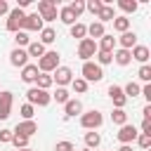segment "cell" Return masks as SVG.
<instances>
[{"label":"cell","mask_w":151,"mask_h":151,"mask_svg":"<svg viewBox=\"0 0 151 151\" xmlns=\"http://www.w3.org/2000/svg\"><path fill=\"white\" fill-rule=\"evenodd\" d=\"M71 90H73L76 94H85V92H87V83H85L83 78H73V80H71Z\"/></svg>","instance_id":"34"},{"label":"cell","mask_w":151,"mask_h":151,"mask_svg":"<svg viewBox=\"0 0 151 151\" xmlns=\"http://www.w3.org/2000/svg\"><path fill=\"white\" fill-rule=\"evenodd\" d=\"M101 7H104V2H101V0H87V2H85V9H87V12H92L94 17L99 14V9H101Z\"/></svg>","instance_id":"41"},{"label":"cell","mask_w":151,"mask_h":151,"mask_svg":"<svg viewBox=\"0 0 151 151\" xmlns=\"http://www.w3.org/2000/svg\"><path fill=\"white\" fill-rule=\"evenodd\" d=\"M19 113H21V118H24V120H33V113H35V106H31V104L26 101V104H21V109H19Z\"/></svg>","instance_id":"40"},{"label":"cell","mask_w":151,"mask_h":151,"mask_svg":"<svg viewBox=\"0 0 151 151\" xmlns=\"http://www.w3.org/2000/svg\"><path fill=\"white\" fill-rule=\"evenodd\" d=\"M139 134H151V118H144L142 120V132Z\"/></svg>","instance_id":"45"},{"label":"cell","mask_w":151,"mask_h":151,"mask_svg":"<svg viewBox=\"0 0 151 151\" xmlns=\"http://www.w3.org/2000/svg\"><path fill=\"white\" fill-rule=\"evenodd\" d=\"M12 144L17 146V151L19 149H28V137H24L19 132H12Z\"/></svg>","instance_id":"36"},{"label":"cell","mask_w":151,"mask_h":151,"mask_svg":"<svg viewBox=\"0 0 151 151\" xmlns=\"http://www.w3.org/2000/svg\"><path fill=\"white\" fill-rule=\"evenodd\" d=\"M137 144L142 149H149L151 146V134H137Z\"/></svg>","instance_id":"42"},{"label":"cell","mask_w":151,"mask_h":151,"mask_svg":"<svg viewBox=\"0 0 151 151\" xmlns=\"http://www.w3.org/2000/svg\"><path fill=\"white\" fill-rule=\"evenodd\" d=\"M19 151H33V149H31V146H28V149H19Z\"/></svg>","instance_id":"50"},{"label":"cell","mask_w":151,"mask_h":151,"mask_svg":"<svg viewBox=\"0 0 151 151\" xmlns=\"http://www.w3.org/2000/svg\"><path fill=\"white\" fill-rule=\"evenodd\" d=\"M26 99H28L31 106H47V104L52 101L50 92H47V90H40V87H31V90L26 92Z\"/></svg>","instance_id":"3"},{"label":"cell","mask_w":151,"mask_h":151,"mask_svg":"<svg viewBox=\"0 0 151 151\" xmlns=\"http://www.w3.org/2000/svg\"><path fill=\"white\" fill-rule=\"evenodd\" d=\"M38 17L45 21H54L57 19V0H40L38 2Z\"/></svg>","instance_id":"4"},{"label":"cell","mask_w":151,"mask_h":151,"mask_svg":"<svg viewBox=\"0 0 151 151\" xmlns=\"http://www.w3.org/2000/svg\"><path fill=\"white\" fill-rule=\"evenodd\" d=\"M113 61H116L118 66H127V64L132 61V57H130V50H123V47L113 50Z\"/></svg>","instance_id":"21"},{"label":"cell","mask_w":151,"mask_h":151,"mask_svg":"<svg viewBox=\"0 0 151 151\" xmlns=\"http://www.w3.org/2000/svg\"><path fill=\"white\" fill-rule=\"evenodd\" d=\"M118 151H132V146H130V144H123V146H120Z\"/></svg>","instance_id":"49"},{"label":"cell","mask_w":151,"mask_h":151,"mask_svg":"<svg viewBox=\"0 0 151 151\" xmlns=\"http://www.w3.org/2000/svg\"><path fill=\"white\" fill-rule=\"evenodd\" d=\"M137 78H139L144 85H146V83H151V66H149V64H142V66H139V71H137Z\"/></svg>","instance_id":"33"},{"label":"cell","mask_w":151,"mask_h":151,"mask_svg":"<svg viewBox=\"0 0 151 151\" xmlns=\"http://www.w3.org/2000/svg\"><path fill=\"white\" fill-rule=\"evenodd\" d=\"M94 57H97V61H94V64H99V66H106V64H111V61H113V52H99V50H97V54H94Z\"/></svg>","instance_id":"39"},{"label":"cell","mask_w":151,"mask_h":151,"mask_svg":"<svg viewBox=\"0 0 151 151\" xmlns=\"http://www.w3.org/2000/svg\"><path fill=\"white\" fill-rule=\"evenodd\" d=\"M12 104H14V94L2 90L0 92V120H7L12 116Z\"/></svg>","instance_id":"9"},{"label":"cell","mask_w":151,"mask_h":151,"mask_svg":"<svg viewBox=\"0 0 151 151\" xmlns=\"http://www.w3.org/2000/svg\"><path fill=\"white\" fill-rule=\"evenodd\" d=\"M142 116H144V118H151V104H146V106L142 109Z\"/></svg>","instance_id":"48"},{"label":"cell","mask_w":151,"mask_h":151,"mask_svg":"<svg viewBox=\"0 0 151 151\" xmlns=\"http://www.w3.org/2000/svg\"><path fill=\"white\" fill-rule=\"evenodd\" d=\"M101 123H104V116L94 109L87 111V113H80V125L85 130H97V127H101Z\"/></svg>","instance_id":"6"},{"label":"cell","mask_w":151,"mask_h":151,"mask_svg":"<svg viewBox=\"0 0 151 151\" xmlns=\"http://www.w3.org/2000/svg\"><path fill=\"white\" fill-rule=\"evenodd\" d=\"M94 54H97V42L90 40V38H83V40L78 42V57H80L83 61H90Z\"/></svg>","instance_id":"7"},{"label":"cell","mask_w":151,"mask_h":151,"mask_svg":"<svg viewBox=\"0 0 151 151\" xmlns=\"http://www.w3.org/2000/svg\"><path fill=\"white\" fill-rule=\"evenodd\" d=\"M24 19H26V12L19 9V7H14V9H9V14H7V24H5V28L12 31V33H17V31H21Z\"/></svg>","instance_id":"5"},{"label":"cell","mask_w":151,"mask_h":151,"mask_svg":"<svg viewBox=\"0 0 151 151\" xmlns=\"http://www.w3.org/2000/svg\"><path fill=\"white\" fill-rule=\"evenodd\" d=\"M0 142H12V130H0Z\"/></svg>","instance_id":"46"},{"label":"cell","mask_w":151,"mask_h":151,"mask_svg":"<svg viewBox=\"0 0 151 151\" xmlns=\"http://www.w3.org/2000/svg\"><path fill=\"white\" fill-rule=\"evenodd\" d=\"M109 97H111V101H113L116 109H125L127 97L123 94V87H120V85H111V87H109Z\"/></svg>","instance_id":"12"},{"label":"cell","mask_w":151,"mask_h":151,"mask_svg":"<svg viewBox=\"0 0 151 151\" xmlns=\"http://www.w3.org/2000/svg\"><path fill=\"white\" fill-rule=\"evenodd\" d=\"M80 151H90V149H80Z\"/></svg>","instance_id":"51"},{"label":"cell","mask_w":151,"mask_h":151,"mask_svg":"<svg viewBox=\"0 0 151 151\" xmlns=\"http://www.w3.org/2000/svg\"><path fill=\"white\" fill-rule=\"evenodd\" d=\"M0 92H2V90H0Z\"/></svg>","instance_id":"52"},{"label":"cell","mask_w":151,"mask_h":151,"mask_svg":"<svg viewBox=\"0 0 151 151\" xmlns=\"http://www.w3.org/2000/svg\"><path fill=\"white\" fill-rule=\"evenodd\" d=\"M50 97H52V99H54L57 104H66V101L71 99V97H68V90H66V87H57V90H54V94H50Z\"/></svg>","instance_id":"32"},{"label":"cell","mask_w":151,"mask_h":151,"mask_svg":"<svg viewBox=\"0 0 151 151\" xmlns=\"http://www.w3.org/2000/svg\"><path fill=\"white\" fill-rule=\"evenodd\" d=\"M0 14H9V5H7V0H0Z\"/></svg>","instance_id":"47"},{"label":"cell","mask_w":151,"mask_h":151,"mask_svg":"<svg viewBox=\"0 0 151 151\" xmlns=\"http://www.w3.org/2000/svg\"><path fill=\"white\" fill-rule=\"evenodd\" d=\"M59 19H61L66 26H73V24H76V17L71 14V9H68V7H61V9H59Z\"/></svg>","instance_id":"38"},{"label":"cell","mask_w":151,"mask_h":151,"mask_svg":"<svg viewBox=\"0 0 151 151\" xmlns=\"http://www.w3.org/2000/svg\"><path fill=\"white\" fill-rule=\"evenodd\" d=\"M80 73H83V80H85L87 85H90V83H99V80L104 78L101 66H99V64H94V61H83Z\"/></svg>","instance_id":"2"},{"label":"cell","mask_w":151,"mask_h":151,"mask_svg":"<svg viewBox=\"0 0 151 151\" xmlns=\"http://www.w3.org/2000/svg\"><path fill=\"white\" fill-rule=\"evenodd\" d=\"M137 134H139V130H137L134 125H130V123L120 125V130L116 132V137H118V142H120V144H130V142H134V139H137Z\"/></svg>","instance_id":"10"},{"label":"cell","mask_w":151,"mask_h":151,"mask_svg":"<svg viewBox=\"0 0 151 151\" xmlns=\"http://www.w3.org/2000/svg\"><path fill=\"white\" fill-rule=\"evenodd\" d=\"M68 9H71V14H73V17L78 19V17H80V14L85 12V0H73V2L68 5Z\"/></svg>","instance_id":"37"},{"label":"cell","mask_w":151,"mask_h":151,"mask_svg":"<svg viewBox=\"0 0 151 151\" xmlns=\"http://www.w3.org/2000/svg\"><path fill=\"white\" fill-rule=\"evenodd\" d=\"M12 132H19V134H24V137L31 139V137L38 132V123H35V120H21V123H17V127H14Z\"/></svg>","instance_id":"15"},{"label":"cell","mask_w":151,"mask_h":151,"mask_svg":"<svg viewBox=\"0 0 151 151\" xmlns=\"http://www.w3.org/2000/svg\"><path fill=\"white\" fill-rule=\"evenodd\" d=\"M111 120H113L116 125H125V123H127V113H125V109H113Z\"/></svg>","instance_id":"35"},{"label":"cell","mask_w":151,"mask_h":151,"mask_svg":"<svg viewBox=\"0 0 151 151\" xmlns=\"http://www.w3.org/2000/svg\"><path fill=\"white\" fill-rule=\"evenodd\" d=\"M71 38H78V40L87 38V26H85V24H80V21H76V24L71 26Z\"/></svg>","instance_id":"27"},{"label":"cell","mask_w":151,"mask_h":151,"mask_svg":"<svg viewBox=\"0 0 151 151\" xmlns=\"http://www.w3.org/2000/svg\"><path fill=\"white\" fill-rule=\"evenodd\" d=\"M116 42H118L123 50H132V47L137 45V33H134V31H125V33H120V38H116Z\"/></svg>","instance_id":"16"},{"label":"cell","mask_w":151,"mask_h":151,"mask_svg":"<svg viewBox=\"0 0 151 151\" xmlns=\"http://www.w3.org/2000/svg\"><path fill=\"white\" fill-rule=\"evenodd\" d=\"M54 151H73V144L71 142H57Z\"/></svg>","instance_id":"44"},{"label":"cell","mask_w":151,"mask_h":151,"mask_svg":"<svg viewBox=\"0 0 151 151\" xmlns=\"http://www.w3.org/2000/svg\"><path fill=\"white\" fill-rule=\"evenodd\" d=\"M45 28V24H42V19L38 17V12H31V14H26V19H24V26H21V31H42Z\"/></svg>","instance_id":"11"},{"label":"cell","mask_w":151,"mask_h":151,"mask_svg":"<svg viewBox=\"0 0 151 151\" xmlns=\"http://www.w3.org/2000/svg\"><path fill=\"white\" fill-rule=\"evenodd\" d=\"M45 52H47V50H45V45H40L38 40H33V42L26 47V54H28V57H38V59H40Z\"/></svg>","instance_id":"26"},{"label":"cell","mask_w":151,"mask_h":151,"mask_svg":"<svg viewBox=\"0 0 151 151\" xmlns=\"http://www.w3.org/2000/svg\"><path fill=\"white\" fill-rule=\"evenodd\" d=\"M101 144V134L99 132H94V130H90V132H85V149H97Z\"/></svg>","instance_id":"23"},{"label":"cell","mask_w":151,"mask_h":151,"mask_svg":"<svg viewBox=\"0 0 151 151\" xmlns=\"http://www.w3.org/2000/svg\"><path fill=\"white\" fill-rule=\"evenodd\" d=\"M38 66L35 64H26L24 68H21V80L24 83H35V78H38Z\"/></svg>","instance_id":"19"},{"label":"cell","mask_w":151,"mask_h":151,"mask_svg":"<svg viewBox=\"0 0 151 151\" xmlns=\"http://www.w3.org/2000/svg\"><path fill=\"white\" fill-rule=\"evenodd\" d=\"M9 64H12V66H17V68H24V66L28 64V54H26V50L14 47V50L9 52Z\"/></svg>","instance_id":"13"},{"label":"cell","mask_w":151,"mask_h":151,"mask_svg":"<svg viewBox=\"0 0 151 151\" xmlns=\"http://www.w3.org/2000/svg\"><path fill=\"white\" fill-rule=\"evenodd\" d=\"M59 52L57 50H50V52H45L40 59H38V71L40 73H54V68H59Z\"/></svg>","instance_id":"1"},{"label":"cell","mask_w":151,"mask_h":151,"mask_svg":"<svg viewBox=\"0 0 151 151\" xmlns=\"http://www.w3.org/2000/svg\"><path fill=\"white\" fill-rule=\"evenodd\" d=\"M118 7H120L125 14H134L137 7H139V2H137V0H118Z\"/></svg>","instance_id":"29"},{"label":"cell","mask_w":151,"mask_h":151,"mask_svg":"<svg viewBox=\"0 0 151 151\" xmlns=\"http://www.w3.org/2000/svg\"><path fill=\"white\" fill-rule=\"evenodd\" d=\"M113 31H118V33L130 31V19H127V17H116V19H113Z\"/></svg>","instance_id":"30"},{"label":"cell","mask_w":151,"mask_h":151,"mask_svg":"<svg viewBox=\"0 0 151 151\" xmlns=\"http://www.w3.org/2000/svg\"><path fill=\"white\" fill-rule=\"evenodd\" d=\"M113 19H116V12H113L111 5H104V7L99 9V14H97V21H99V24H106V21H113Z\"/></svg>","instance_id":"24"},{"label":"cell","mask_w":151,"mask_h":151,"mask_svg":"<svg viewBox=\"0 0 151 151\" xmlns=\"http://www.w3.org/2000/svg\"><path fill=\"white\" fill-rule=\"evenodd\" d=\"M54 40H57V31H54L52 26H45V28L40 31V40H38V42H40V45H52Z\"/></svg>","instance_id":"22"},{"label":"cell","mask_w":151,"mask_h":151,"mask_svg":"<svg viewBox=\"0 0 151 151\" xmlns=\"http://www.w3.org/2000/svg\"><path fill=\"white\" fill-rule=\"evenodd\" d=\"M139 92H142V85H139V83H134V80H130V83L123 87V94H125L127 99H134V97H139Z\"/></svg>","instance_id":"25"},{"label":"cell","mask_w":151,"mask_h":151,"mask_svg":"<svg viewBox=\"0 0 151 151\" xmlns=\"http://www.w3.org/2000/svg\"><path fill=\"white\" fill-rule=\"evenodd\" d=\"M71 80H73V71H71L68 66H59V68H54L52 83H57V87H66V85H71Z\"/></svg>","instance_id":"8"},{"label":"cell","mask_w":151,"mask_h":151,"mask_svg":"<svg viewBox=\"0 0 151 151\" xmlns=\"http://www.w3.org/2000/svg\"><path fill=\"white\" fill-rule=\"evenodd\" d=\"M149 104H151V83H146V85H142V92H139Z\"/></svg>","instance_id":"43"},{"label":"cell","mask_w":151,"mask_h":151,"mask_svg":"<svg viewBox=\"0 0 151 151\" xmlns=\"http://www.w3.org/2000/svg\"><path fill=\"white\" fill-rule=\"evenodd\" d=\"M104 33H106V28H104V24H99V21H92V24L87 26V35H90V40H94V42H97Z\"/></svg>","instance_id":"20"},{"label":"cell","mask_w":151,"mask_h":151,"mask_svg":"<svg viewBox=\"0 0 151 151\" xmlns=\"http://www.w3.org/2000/svg\"><path fill=\"white\" fill-rule=\"evenodd\" d=\"M130 57H132L134 61H139V64H146L149 57H151V52H149L146 45H134V47L130 50Z\"/></svg>","instance_id":"17"},{"label":"cell","mask_w":151,"mask_h":151,"mask_svg":"<svg viewBox=\"0 0 151 151\" xmlns=\"http://www.w3.org/2000/svg\"><path fill=\"white\" fill-rule=\"evenodd\" d=\"M54 83H52V76L50 73H38V78H35V87H40V90H50Z\"/></svg>","instance_id":"28"},{"label":"cell","mask_w":151,"mask_h":151,"mask_svg":"<svg viewBox=\"0 0 151 151\" xmlns=\"http://www.w3.org/2000/svg\"><path fill=\"white\" fill-rule=\"evenodd\" d=\"M14 42H17V47H21V50H24V47H28V45H31V38H28V33H26V31H17V33H14Z\"/></svg>","instance_id":"31"},{"label":"cell","mask_w":151,"mask_h":151,"mask_svg":"<svg viewBox=\"0 0 151 151\" xmlns=\"http://www.w3.org/2000/svg\"><path fill=\"white\" fill-rule=\"evenodd\" d=\"M97 50H99V52H113V50H116V38H113L111 33H104V35L99 38V42H97Z\"/></svg>","instance_id":"18"},{"label":"cell","mask_w":151,"mask_h":151,"mask_svg":"<svg viewBox=\"0 0 151 151\" xmlns=\"http://www.w3.org/2000/svg\"><path fill=\"white\" fill-rule=\"evenodd\" d=\"M80 113H83V101L80 99H68L64 104V120H68L73 116H80Z\"/></svg>","instance_id":"14"}]
</instances>
